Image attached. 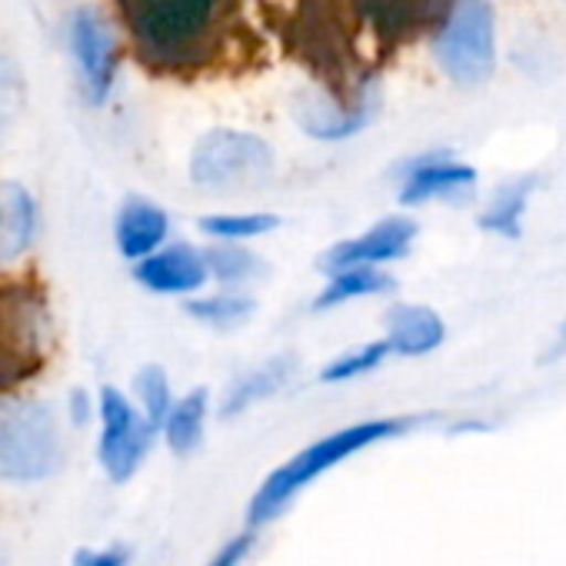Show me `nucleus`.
<instances>
[{"label": "nucleus", "mask_w": 566, "mask_h": 566, "mask_svg": "<svg viewBox=\"0 0 566 566\" xmlns=\"http://www.w3.org/2000/svg\"><path fill=\"white\" fill-rule=\"evenodd\" d=\"M207 266H210V287L253 294L270 276L266 256H260L250 243H207Z\"/></svg>", "instance_id": "obj_19"}, {"label": "nucleus", "mask_w": 566, "mask_h": 566, "mask_svg": "<svg viewBox=\"0 0 566 566\" xmlns=\"http://www.w3.org/2000/svg\"><path fill=\"white\" fill-rule=\"evenodd\" d=\"M170 213L150 197H127L114 213V243L124 260L140 263L170 243Z\"/></svg>", "instance_id": "obj_14"}, {"label": "nucleus", "mask_w": 566, "mask_h": 566, "mask_svg": "<svg viewBox=\"0 0 566 566\" xmlns=\"http://www.w3.org/2000/svg\"><path fill=\"white\" fill-rule=\"evenodd\" d=\"M390 347L377 337V340H360V344H350L344 350H337L321 370H317V380L324 387H347V384H357V380H367L374 377L377 370H384V364L390 360Z\"/></svg>", "instance_id": "obj_22"}, {"label": "nucleus", "mask_w": 566, "mask_h": 566, "mask_svg": "<svg viewBox=\"0 0 566 566\" xmlns=\"http://www.w3.org/2000/svg\"><path fill=\"white\" fill-rule=\"evenodd\" d=\"M297 374H301V360L287 350H280V354L233 374L230 384L223 387L220 400H217V417L220 420H240L243 413L276 400L297 380Z\"/></svg>", "instance_id": "obj_11"}, {"label": "nucleus", "mask_w": 566, "mask_h": 566, "mask_svg": "<svg viewBox=\"0 0 566 566\" xmlns=\"http://www.w3.org/2000/svg\"><path fill=\"white\" fill-rule=\"evenodd\" d=\"M134 280L154 297L170 301H193L203 291H210V266H207V247L190 240H170L154 256L134 263Z\"/></svg>", "instance_id": "obj_9"}, {"label": "nucleus", "mask_w": 566, "mask_h": 566, "mask_svg": "<svg viewBox=\"0 0 566 566\" xmlns=\"http://www.w3.org/2000/svg\"><path fill=\"white\" fill-rule=\"evenodd\" d=\"M71 51L81 67V81L91 104H104L117 77V44L114 31L97 11L81 8L71 18Z\"/></svg>", "instance_id": "obj_13"}, {"label": "nucleus", "mask_w": 566, "mask_h": 566, "mask_svg": "<svg viewBox=\"0 0 566 566\" xmlns=\"http://www.w3.org/2000/svg\"><path fill=\"white\" fill-rule=\"evenodd\" d=\"M130 397L134 403L140 407V413L160 430L167 413L174 410L177 403V394H174V384H170V374L160 367V364H144L137 374H134V384H130Z\"/></svg>", "instance_id": "obj_23"}, {"label": "nucleus", "mask_w": 566, "mask_h": 566, "mask_svg": "<svg viewBox=\"0 0 566 566\" xmlns=\"http://www.w3.org/2000/svg\"><path fill=\"white\" fill-rule=\"evenodd\" d=\"M160 430L140 413V407L134 403L130 394H124L120 387H101L97 394V463L104 470V476L117 486L130 483L154 443H157Z\"/></svg>", "instance_id": "obj_6"}, {"label": "nucleus", "mask_w": 566, "mask_h": 566, "mask_svg": "<svg viewBox=\"0 0 566 566\" xmlns=\"http://www.w3.org/2000/svg\"><path fill=\"white\" fill-rule=\"evenodd\" d=\"M397 291V276L390 270L380 266H350V270H337L327 273L321 291L311 301L314 314H331L350 304H364V301H384L394 297Z\"/></svg>", "instance_id": "obj_15"}, {"label": "nucleus", "mask_w": 566, "mask_h": 566, "mask_svg": "<svg viewBox=\"0 0 566 566\" xmlns=\"http://www.w3.org/2000/svg\"><path fill=\"white\" fill-rule=\"evenodd\" d=\"M144 61L157 71H193L207 61L227 0H120Z\"/></svg>", "instance_id": "obj_2"}, {"label": "nucleus", "mask_w": 566, "mask_h": 566, "mask_svg": "<svg viewBox=\"0 0 566 566\" xmlns=\"http://www.w3.org/2000/svg\"><path fill=\"white\" fill-rule=\"evenodd\" d=\"M21 107H24V77H21V67L11 57L0 54V140L8 137V130L21 117Z\"/></svg>", "instance_id": "obj_24"}, {"label": "nucleus", "mask_w": 566, "mask_h": 566, "mask_svg": "<svg viewBox=\"0 0 566 566\" xmlns=\"http://www.w3.org/2000/svg\"><path fill=\"white\" fill-rule=\"evenodd\" d=\"M31 350H21V347H4L0 344V390H11L14 384L28 380L41 360H28Z\"/></svg>", "instance_id": "obj_26"}, {"label": "nucleus", "mask_w": 566, "mask_h": 566, "mask_svg": "<svg viewBox=\"0 0 566 566\" xmlns=\"http://www.w3.org/2000/svg\"><path fill=\"white\" fill-rule=\"evenodd\" d=\"M280 227V217L270 210H217L197 220V230L207 243H253L270 237Z\"/></svg>", "instance_id": "obj_21"}, {"label": "nucleus", "mask_w": 566, "mask_h": 566, "mask_svg": "<svg viewBox=\"0 0 566 566\" xmlns=\"http://www.w3.org/2000/svg\"><path fill=\"white\" fill-rule=\"evenodd\" d=\"M71 566H130V549L127 546H101V549H77Z\"/></svg>", "instance_id": "obj_27"}, {"label": "nucleus", "mask_w": 566, "mask_h": 566, "mask_svg": "<svg viewBox=\"0 0 566 566\" xmlns=\"http://www.w3.org/2000/svg\"><path fill=\"white\" fill-rule=\"evenodd\" d=\"M417 240H420V223L407 210L387 213V217L374 220L367 230L331 243L317 256V270H321V276L337 273V270H350V266L387 270L394 263H403L413 253Z\"/></svg>", "instance_id": "obj_8"}, {"label": "nucleus", "mask_w": 566, "mask_h": 566, "mask_svg": "<svg viewBox=\"0 0 566 566\" xmlns=\"http://www.w3.org/2000/svg\"><path fill=\"white\" fill-rule=\"evenodd\" d=\"M67 413H71V423L74 427H87L94 417H97V397H91L84 387L71 390V400H67Z\"/></svg>", "instance_id": "obj_28"}, {"label": "nucleus", "mask_w": 566, "mask_h": 566, "mask_svg": "<svg viewBox=\"0 0 566 566\" xmlns=\"http://www.w3.org/2000/svg\"><path fill=\"white\" fill-rule=\"evenodd\" d=\"M380 340L400 360H423L447 344V321L430 304L397 297L380 314Z\"/></svg>", "instance_id": "obj_10"}, {"label": "nucleus", "mask_w": 566, "mask_h": 566, "mask_svg": "<svg viewBox=\"0 0 566 566\" xmlns=\"http://www.w3.org/2000/svg\"><path fill=\"white\" fill-rule=\"evenodd\" d=\"M64 463L57 413L41 400H0V483H41Z\"/></svg>", "instance_id": "obj_3"}, {"label": "nucleus", "mask_w": 566, "mask_h": 566, "mask_svg": "<svg viewBox=\"0 0 566 566\" xmlns=\"http://www.w3.org/2000/svg\"><path fill=\"white\" fill-rule=\"evenodd\" d=\"M433 51L453 84L476 87L490 81L496 67V28L490 0H450Z\"/></svg>", "instance_id": "obj_5"}, {"label": "nucleus", "mask_w": 566, "mask_h": 566, "mask_svg": "<svg viewBox=\"0 0 566 566\" xmlns=\"http://www.w3.org/2000/svg\"><path fill=\"white\" fill-rule=\"evenodd\" d=\"M553 350L556 354H566V321L559 324V331H556V344H553Z\"/></svg>", "instance_id": "obj_30"}, {"label": "nucleus", "mask_w": 566, "mask_h": 566, "mask_svg": "<svg viewBox=\"0 0 566 566\" xmlns=\"http://www.w3.org/2000/svg\"><path fill=\"white\" fill-rule=\"evenodd\" d=\"M533 190H536V180H533V177H510V180H503V184L486 197V203L480 207L476 227H480L486 237L516 243V240L523 237V220H526Z\"/></svg>", "instance_id": "obj_18"}, {"label": "nucleus", "mask_w": 566, "mask_h": 566, "mask_svg": "<svg viewBox=\"0 0 566 566\" xmlns=\"http://www.w3.org/2000/svg\"><path fill=\"white\" fill-rule=\"evenodd\" d=\"M476 190H480L476 167L447 150H427L397 167V203L403 210H417L430 203L463 207L476 200Z\"/></svg>", "instance_id": "obj_7"}, {"label": "nucleus", "mask_w": 566, "mask_h": 566, "mask_svg": "<svg viewBox=\"0 0 566 566\" xmlns=\"http://www.w3.org/2000/svg\"><path fill=\"white\" fill-rule=\"evenodd\" d=\"M490 430H493V423L486 417H463V420L450 423L453 437H473V433H490Z\"/></svg>", "instance_id": "obj_29"}, {"label": "nucleus", "mask_w": 566, "mask_h": 566, "mask_svg": "<svg viewBox=\"0 0 566 566\" xmlns=\"http://www.w3.org/2000/svg\"><path fill=\"white\" fill-rule=\"evenodd\" d=\"M253 549H256V530H240V533H233L227 543H220L217 546V553L207 559V566H247V559L253 556Z\"/></svg>", "instance_id": "obj_25"}, {"label": "nucleus", "mask_w": 566, "mask_h": 566, "mask_svg": "<svg viewBox=\"0 0 566 566\" xmlns=\"http://www.w3.org/2000/svg\"><path fill=\"white\" fill-rule=\"evenodd\" d=\"M187 317L203 327V331H213V334H237L243 331L247 324H253L260 304L253 294H237V291H203L200 297L187 301L184 304Z\"/></svg>", "instance_id": "obj_20"}, {"label": "nucleus", "mask_w": 566, "mask_h": 566, "mask_svg": "<svg viewBox=\"0 0 566 566\" xmlns=\"http://www.w3.org/2000/svg\"><path fill=\"white\" fill-rule=\"evenodd\" d=\"M270 174H273V147L250 130L217 127L203 134L190 154V180L210 193L253 190Z\"/></svg>", "instance_id": "obj_4"}, {"label": "nucleus", "mask_w": 566, "mask_h": 566, "mask_svg": "<svg viewBox=\"0 0 566 566\" xmlns=\"http://www.w3.org/2000/svg\"><path fill=\"white\" fill-rule=\"evenodd\" d=\"M297 124L307 137L337 144L357 137L377 114V97L374 91H360L354 97L340 94H304L294 107Z\"/></svg>", "instance_id": "obj_12"}, {"label": "nucleus", "mask_w": 566, "mask_h": 566, "mask_svg": "<svg viewBox=\"0 0 566 566\" xmlns=\"http://www.w3.org/2000/svg\"><path fill=\"white\" fill-rule=\"evenodd\" d=\"M420 423H423V417H367V420L337 427V430L311 440L307 447L291 453L283 463H276L256 483L253 496L247 500V526L260 530V526L276 523L321 476L334 473L337 467L350 463L354 457H360L380 443L413 433Z\"/></svg>", "instance_id": "obj_1"}, {"label": "nucleus", "mask_w": 566, "mask_h": 566, "mask_svg": "<svg viewBox=\"0 0 566 566\" xmlns=\"http://www.w3.org/2000/svg\"><path fill=\"white\" fill-rule=\"evenodd\" d=\"M41 210L28 187L0 184V266H14L38 240Z\"/></svg>", "instance_id": "obj_16"}, {"label": "nucleus", "mask_w": 566, "mask_h": 566, "mask_svg": "<svg viewBox=\"0 0 566 566\" xmlns=\"http://www.w3.org/2000/svg\"><path fill=\"white\" fill-rule=\"evenodd\" d=\"M210 417H213V394L207 387H193V390L180 394L160 427V440L170 450V457H177V460L193 457L207 440Z\"/></svg>", "instance_id": "obj_17"}]
</instances>
